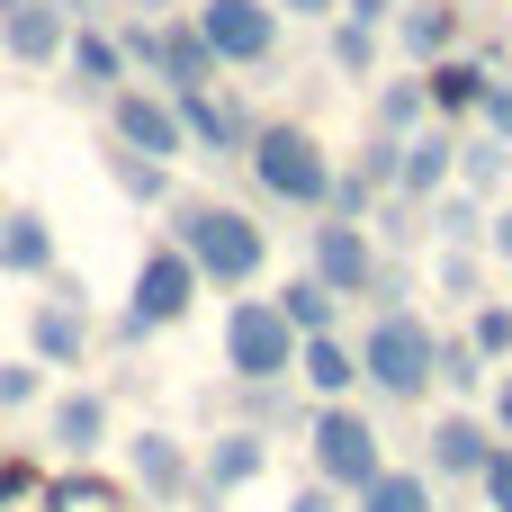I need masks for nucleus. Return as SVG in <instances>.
Returning a JSON list of instances; mask_svg holds the SVG:
<instances>
[{"instance_id":"obj_1","label":"nucleus","mask_w":512,"mask_h":512,"mask_svg":"<svg viewBox=\"0 0 512 512\" xmlns=\"http://www.w3.org/2000/svg\"><path fill=\"white\" fill-rule=\"evenodd\" d=\"M162 216H171L162 243H180V252L198 261L207 288H252V279L270 270V225H261L252 207H225V198H171Z\"/></svg>"},{"instance_id":"obj_2","label":"nucleus","mask_w":512,"mask_h":512,"mask_svg":"<svg viewBox=\"0 0 512 512\" xmlns=\"http://www.w3.org/2000/svg\"><path fill=\"white\" fill-rule=\"evenodd\" d=\"M243 171H252V189L270 198V207H306V216H324V198H333V153H324V135L315 126H297V117H261L252 126V144H243Z\"/></svg>"},{"instance_id":"obj_3","label":"nucleus","mask_w":512,"mask_h":512,"mask_svg":"<svg viewBox=\"0 0 512 512\" xmlns=\"http://www.w3.org/2000/svg\"><path fill=\"white\" fill-rule=\"evenodd\" d=\"M432 360H441V333L414 306H396V315H378L360 333V387H378L387 405H423L432 396Z\"/></svg>"},{"instance_id":"obj_4","label":"nucleus","mask_w":512,"mask_h":512,"mask_svg":"<svg viewBox=\"0 0 512 512\" xmlns=\"http://www.w3.org/2000/svg\"><path fill=\"white\" fill-rule=\"evenodd\" d=\"M306 459H315V486H333L342 504L387 468V432L360 414V405H315L306 414Z\"/></svg>"},{"instance_id":"obj_5","label":"nucleus","mask_w":512,"mask_h":512,"mask_svg":"<svg viewBox=\"0 0 512 512\" xmlns=\"http://www.w3.org/2000/svg\"><path fill=\"white\" fill-rule=\"evenodd\" d=\"M225 369H234V387H288L297 378V324L270 297H234L225 306Z\"/></svg>"},{"instance_id":"obj_6","label":"nucleus","mask_w":512,"mask_h":512,"mask_svg":"<svg viewBox=\"0 0 512 512\" xmlns=\"http://www.w3.org/2000/svg\"><path fill=\"white\" fill-rule=\"evenodd\" d=\"M198 297H207V279H198V261H189L180 243H153V252L135 261V279H126V315H144L153 333H180V324L198 315Z\"/></svg>"},{"instance_id":"obj_7","label":"nucleus","mask_w":512,"mask_h":512,"mask_svg":"<svg viewBox=\"0 0 512 512\" xmlns=\"http://www.w3.org/2000/svg\"><path fill=\"white\" fill-rule=\"evenodd\" d=\"M189 18H198V36L216 45L225 72H270V63H279V27H288V18H279L270 0H198Z\"/></svg>"},{"instance_id":"obj_8","label":"nucleus","mask_w":512,"mask_h":512,"mask_svg":"<svg viewBox=\"0 0 512 512\" xmlns=\"http://www.w3.org/2000/svg\"><path fill=\"white\" fill-rule=\"evenodd\" d=\"M108 144H126V153H144V162H171V171H180L189 135H180V108H171V90H153V81H126V90L108 99Z\"/></svg>"},{"instance_id":"obj_9","label":"nucleus","mask_w":512,"mask_h":512,"mask_svg":"<svg viewBox=\"0 0 512 512\" xmlns=\"http://www.w3.org/2000/svg\"><path fill=\"white\" fill-rule=\"evenodd\" d=\"M378 234L369 225H342V216H324L315 234H306V279H324L333 297H369L378 288Z\"/></svg>"},{"instance_id":"obj_10","label":"nucleus","mask_w":512,"mask_h":512,"mask_svg":"<svg viewBox=\"0 0 512 512\" xmlns=\"http://www.w3.org/2000/svg\"><path fill=\"white\" fill-rule=\"evenodd\" d=\"M126 477H135V495L144 504H189L198 495V450L180 441V432H162V423H144V432H126Z\"/></svg>"},{"instance_id":"obj_11","label":"nucleus","mask_w":512,"mask_h":512,"mask_svg":"<svg viewBox=\"0 0 512 512\" xmlns=\"http://www.w3.org/2000/svg\"><path fill=\"white\" fill-rule=\"evenodd\" d=\"M261 468H270V441L252 432V423H225L216 441H198V512H225L243 486H261Z\"/></svg>"},{"instance_id":"obj_12","label":"nucleus","mask_w":512,"mask_h":512,"mask_svg":"<svg viewBox=\"0 0 512 512\" xmlns=\"http://www.w3.org/2000/svg\"><path fill=\"white\" fill-rule=\"evenodd\" d=\"M171 108H180V135H189L198 162H243V144H252V126H261L225 81H216V90H189V99H171Z\"/></svg>"},{"instance_id":"obj_13","label":"nucleus","mask_w":512,"mask_h":512,"mask_svg":"<svg viewBox=\"0 0 512 512\" xmlns=\"http://www.w3.org/2000/svg\"><path fill=\"white\" fill-rule=\"evenodd\" d=\"M63 45H72V9L63 0H0V54L9 63L63 72Z\"/></svg>"},{"instance_id":"obj_14","label":"nucleus","mask_w":512,"mask_h":512,"mask_svg":"<svg viewBox=\"0 0 512 512\" xmlns=\"http://www.w3.org/2000/svg\"><path fill=\"white\" fill-rule=\"evenodd\" d=\"M108 432H117V405H108V387H63V396H45V441H54V459H99L108 450Z\"/></svg>"},{"instance_id":"obj_15","label":"nucleus","mask_w":512,"mask_h":512,"mask_svg":"<svg viewBox=\"0 0 512 512\" xmlns=\"http://www.w3.org/2000/svg\"><path fill=\"white\" fill-rule=\"evenodd\" d=\"M63 72H72V90H90V99H117V90L135 81L126 45H117V18H81V27H72V45H63Z\"/></svg>"},{"instance_id":"obj_16","label":"nucleus","mask_w":512,"mask_h":512,"mask_svg":"<svg viewBox=\"0 0 512 512\" xmlns=\"http://www.w3.org/2000/svg\"><path fill=\"white\" fill-rule=\"evenodd\" d=\"M423 459H432V477H468V486H477V468L495 459V423H486V405H450V414L423 432Z\"/></svg>"},{"instance_id":"obj_17","label":"nucleus","mask_w":512,"mask_h":512,"mask_svg":"<svg viewBox=\"0 0 512 512\" xmlns=\"http://www.w3.org/2000/svg\"><path fill=\"white\" fill-rule=\"evenodd\" d=\"M216 81H225V63H216V45L198 36V18H162V54H153V90L189 99V90H216Z\"/></svg>"},{"instance_id":"obj_18","label":"nucleus","mask_w":512,"mask_h":512,"mask_svg":"<svg viewBox=\"0 0 512 512\" xmlns=\"http://www.w3.org/2000/svg\"><path fill=\"white\" fill-rule=\"evenodd\" d=\"M441 189H459V126H423V135H405V153H396V198L432 207Z\"/></svg>"},{"instance_id":"obj_19","label":"nucleus","mask_w":512,"mask_h":512,"mask_svg":"<svg viewBox=\"0 0 512 512\" xmlns=\"http://www.w3.org/2000/svg\"><path fill=\"white\" fill-rule=\"evenodd\" d=\"M27 360H36L45 378H54V369H63V378H72V369H90V315H81V306L36 297V306H27Z\"/></svg>"},{"instance_id":"obj_20","label":"nucleus","mask_w":512,"mask_h":512,"mask_svg":"<svg viewBox=\"0 0 512 512\" xmlns=\"http://www.w3.org/2000/svg\"><path fill=\"white\" fill-rule=\"evenodd\" d=\"M387 36H396V54H405L414 72H432L441 54H459V45H468V9H459V0H414V9H396V27H387Z\"/></svg>"},{"instance_id":"obj_21","label":"nucleus","mask_w":512,"mask_h":512,"mask_svg":"<svg viewBox=\"0 0 512 512\" xmlns=\"http://www.w3.org/2000/svg\"><path fill=\"white\" fill-rule=\"evenodd\" d=\"M297 387H306V405H351V387H360V342L306 333V342H297Z\"/></svg>"},{"instance_id":"obj_22","label":"nucleus","mask_w":512,"mask_h":512,"mask_svg":"<svg viewBox=\"0 0 512 512\" xmlns=\"http://www.w3.org/2000/svg\"><path fill=\"white\" fill-rule=\"evenodd\" d=\"M45 270H63V243H54L45 207H9L0 216V279H36L45 288Z\"/></svg>"},{"instance_id":"obj_23","label":"nucleus","mask_w":512,"mask_h":512,"mask_svg":"<svg viewBox=\"0 0 512 512\" xmlns=\"http://www.w3.org/2000/svg\"><path fill=\"white\" fill-rule=\"evenodd\" d=\"M486 81H495V72H486L468 45H459V54H441V63L423 72V90H432V117H441V126H459V117L477 126V99H486Z\"/></svg>"},{"instance_id":"obj_24","label":"nucleus","mask_w":512,"mask_h":512,"mask_svg":"<svg viewBox=\"0 0 512 512\" xmlns=\"http://www.w3.org/2000/svg\"><path fill=\"white\" fill-rule=\"evenodd\" d=\"M99 162H108V189H117L126 207H171V198H180L171 162H144V153H126V144H108Z\"/></svg>"},{"instance_id":"obj_25","label":"nucleus","mask_w":512,"mask_h":512,"mask_svg":"<svg viewBox=\"0 0 512 512\" xmlns=\"http://www.w3.org/2000/svg\"><path fill=\"white\" fill-rule=\"evenodd\" d=\"M351 512H441V495H432L423 468H396V459H387V468L351 495Z\"/></svg>"},{"instance_id":"obj_26","label":"nucleus","mask_w":512,"mask_h":512,"mask_svg":"<svg viewBox=\"0 0 512 512\" xmlns=\"http://www.w3.org/2000/svg\"><path fill=\"white\" fill-rule=\"evenodd\" d=\"M423 126H441L432 117V90H423V72H396V81H378V135H423Z\"/></svg>"},{"instance_id":"obj_27","label":"nucleus","mask_w":512,"mask_h":512,"mask_svg":"<svg viewBox=\"0 0 512 512\" xmlns=\"http://www.w3.org/2000/svg\"><path fill=\"white\" fill-rule=\"evenodd\" d=\"M486 198H468V189H441L432 198V234H441V252H486Z\"/></svg>"},{"instance_id":"obj_28","label":"nucleus","mask_w":512,"mask_h":512,"mask_svg":"<svg viewBox=\"0 0 512 512\" xmlns=\"http://www.w3.org/2000/svg\"><path fill=\"white\" fill-rule=\"evenodd\" d=\"M234 405H243V423H252V432H261V441H270V432H297V423H306V414H315V405H306V387H297V378H288V387H234Z\"/></svg>"},{"instance_id":"obj_29","label":"nucleus","mask_w":512,"mask_h":512,"mask_svg":"<svg viewBox=\"0 0 512 512\" xmlns=\"http://www.w3.org/2000/svg\"><path fill=\"white\" fill-rule=\"evenodd\" d=\"M432 387H441V396H459V405H477V396L495 387V360H477V342L459 333V342H441V360H432Z\"/></svg>"},{"instance_id":"obj_30","label":"nucleus","mask_w":512,"mask_h":512,"mask_svg":"<svg viewBox=\"0 0 512 512\" xmlns=\"http://www.w3.org/2000/svg\"><path fill=\"white\" fill-rule=\"evenodd\" d=\"M512 144L504 135H486V126H468V135H459V189H468V198H486V189H504L512 171Z\"/></svg>"},{"instance_id":"obj_31","label":"nucleus","mask_w":512,"mask_h":512,"mask_svg":"<svg viewBox=\"0 0 512 512\" xmlns=\"http://www.w3.org/2000/svg\"><path fill=\"white\" fill-rule=\"evenodd\" d=\"M36 504H45V512H117V486L90 477V468H63V477L36 486Z\"/></svg>"},{"instance_id":"obj_32","label":"nucleus","mask_w":512,"mask_h":512,"mask_svg":"<svg viewBox=\"0 0 512 512\" xmlns=\"http://www.w3.org/2000/svg\"><path fill=\"white\" fill-rule=\"evenodd\" d=\"M324 54H333V72H342V81H369V72H378V54H387V36H378V27H360V18H333Z\"/></svg>"},{"instance_id":"obj_33","label":"nucleus","mask_w":512,"mask_h":512,"mask_svg":"<svg viewBox=\"0 0 512 512\" xmlns=\"http://www.w3.org/2000/svg\"><path fill=\"white\" fill-rule=\"evenodd\" d=\"M270 306H279V315L297 324V342H306V333H333V306H342V297H333L324 279H288V288H270Z\"/></svg>"},{"instance_id":"obj_34","label":"nucleus","mask_w":512,"mask_h":512,"mask_svg":"<svg viewBox=\"0 0 512 512\" xmlns=\"http://www.w3.org/2000/svg\"><path fill=\"white\" fill-rule=\"evenodd\" d=\"M468 342H477V360H495V369L512 360V306L504 297H477V306H468Z\"/></svg>"},{"instance_id":"obj_35","label":"nucleus","mask_w":512,"mask_h":512,"mask_svg":"<svg viewBox=\"0 0 512 512\" xmlns=\"http://www.w3.org/2000/svg\"><path fill=\"white\" fill-rule=\"evenodd\" d=\"M45 405V369L36 360H0V414H36Z\"/></svg>"},{"instance_id":"obj_36","label":"nucleus","mask_w":512,"mask_h":512,"mask_svg":"<svg viewBox=\"0 0 512 512\" xmlns=\"http://www.w3.org/2000/svg\"><path fill=\"white\" fill-rule=\"evenodd\" d=\"M441 297L477 306V297H486V261H477V252H441Z\"/></svg>"},{"instance_id":"obj_37","label":"nucleus","mask_w":512,"mask_h":512,"mask_svg":"<svg viewBox=\"0 0 512 512\" xmlns=\"http://www.w3.org/2000/svg\"><path fill=\"white\" fill-rule=\"evenodd\" d=\"M396 153H405V144H396V135H369V144H360V162H351V171H360V180H369V189H396Z\"/></svg>"},{"instance_id":"obj_38","label":"nucleus","mask_w":512,"mask_h":512,"mask_svg":"<svg viewBox=\"0 0 512 512\" xmlns=\"http://www.w3.org/2000/svg\"><path fill=\"white\" fill-rule=\"evenodd\" d=\"M477 495H486V512H512V441H495V459L477 468Z\"/></svg>"},{"instance_id":"obj_39","label":"nucleus","mask_w":512,"mask_h":512,"mask_svg":"<svg viewBox=\"0 0 512 512\" xmlns=\"http://www.w3.org/2000/svg\"><path fill=\"white\" fill-rule=\"evenodd\" d=\"M477 126L512 144V81H486V99H477Z\"/></svg>"},{"instance_id":"obj_40","label":"nucleus","mask_w":512,"mask_h":512,"mask_svg":"<svg viewBox=\"0 0 512 512\" xmlns=\"http://www.w3.org/2000/svg\"><path fill=\"white\" fill-rule=\"evenodd\" d=\"M36 486H45V477H36L27 459H0V512H9V504H27Z\"/></svg>"},{"instance_id":"obj_41","label":"nucleus","mask_w":512,"mask_h":512,"mask_svg":"<svg viewBox=\"0 0 512 512\" xmlns=\"http://www.w3.org/2000/svg\"><path fill=\"white\" fill-rule=\"evenodd\" d=\"M486 423H495V441H512V369H495V387H486Z\"/></svg>"},{"instance_id":"obj_42","label":"nucleus","mask_w":512,"mask_h":512,"mask_svg":"<svg viewBox=\"0 0 512 512\" xmlns=\"http://www.w3.org/2000/svg\"><path fill=\"white\" fill-rule=\"evenodd\" d=\"M45 297H54V306H81V315H90V288H81L72 270H45Z\"/></svg>"},{"instance_id":"obj_43","label":"nucleus","mask_w":512,"mask_h":512,"mask_svg":"<svg viewBox=\"0 0 512 512\" xmlns=\"http://www.w3.org/2000/svg\"><path fill=\"white\" fill-rule=\"evenodd\" d=\"M108 342H117V351H144V342H153V324H144V315H126V306H117V324H108Z\"/></svg>"},{"instance_id":"obj_44","label":"nucleus","mask_w":512,"mask_h":512,"mask_svg":"<svg viewBox=\"0 0 512 512\" xmlns=\"http://www.w3.org/2000/svg\"><path fill=\"white\" fill-rule=\"evenodd\" d=\"M342 18H360V27L387 36V27H396V0H342Z\"/></svg>"},{"instance_id":"obj_45","label":"nucleus","mask_w":512,"mask_h":512,"mask_svg":"<svg viewBox=\"0 0 512 512\" xmlns=\"http://www.w3.org/2000/svg\"><path fill=\"white\" fill-rule=\"evenodd\" d=\"M288 512H342V495H333V486H315V477H306V486H297V495H288Z\"/></svg>"},{"instance_id":"obj_46","label":"nucleus","mask_w":512,"mask_h":512,"mask_svg":"<svg viewBox=\"0 0 512 512\" xmlns=\"http://www.w3.org/2000/svg\"><path fill=\"white\" fill-rule=\"evenodd\" d=\"M270 9H279V18H324V27L342 18V0H270Z\"/></svg>"},{"instance_id":"obj_47","label":"nucleus","mask_w":512,"mask_h":512,"mask_svg":"<svg viewBox=\"0 0 512 512\" xmlns=\"http://www.w3.org/2000/svg\"><path fill=\"white\" fill-rule=\"evenodd\" d=\"M117 18H180V0H117Z\"/></svg>"},{"instance_id":"obj_48","label":"nucleus","mask_w":512,"mask_h":512,"mask_svg":"<svg viewBox=\"0 0 512 512\" xmlns=\"http://www.w3.org/2000/svg\"><path fill=\"white\" fill-rule=\"evenodd\" d=\"M486 252H495V261H512V207L495 216V225H486Z\"/></svg>"},{"instance_id":"obj_49","label":"nucleus","mask_w":512,"mask_h":512,"mask_svg":"<svg viewBox=\"0 0 512 512\" xmlns=\"http://www.w3.org/2000/svg\"><path fill=\"white\" fill-rule=\"evenodd\" d=\"M63 9H72V27L81 18H117V0H63Z\"/></svg>"},{"instance_id":"obj_50","label":"nucleus","mask_w":512,"mask_h":512,"mask_svg":"<svg viewBox=\"0 0 512 512\" xmlns=\"http://www.w3.org/2000/svg\"><path fill=\"white\" fill-rule=\"evenodd\" d=\"M0 216H9V198H0Z\"/></svg>"},{"instance_id":"obj_51","label":"nucleus","mask_w":512,"mask_h":512,"mask_svg":"<svg viewBox=\"0 0 512 512\" xmlns=\"http://www.w3.org/2000/svg\"><path fill=\"white\" fill-rule=\"evenodd\" d=\"M504 171H512V162H504Z\"/></svg>"}]
</instances>
